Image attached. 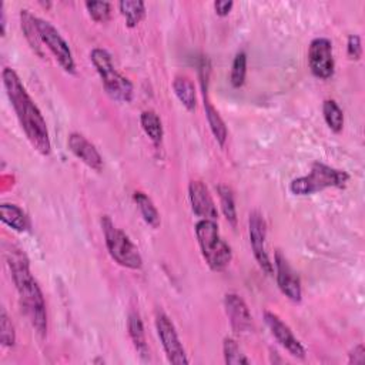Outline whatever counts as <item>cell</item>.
Here are the masks:
<instances>
[{
    "label": "cell",
    "mask_w": 365,
    "mask_h": 365,
    "mask_svg": "<svg viewBox=\"0 0 365 365\" xmlns=\"http://www.w3.org/2000/svg\"><path fill=\"white\" fill-rule=\"evenodd\" d=\"M1 78L6 94L13 106L16 117L27 140L40 154L48 155L51 151V143L47 124L41 111L31 100L20 77L13 68L4 67L1 71Z\"/></svg>",
    "instance_id": "obj_1"
},
{
    "label": "cell",
    "mask_w": 365,
    "mask_h": 365,
    "mask_svg": "<svg viewBox=\"0 0 365 365\" xmlns=\"http://www.w3.org/2000/svg\"><path fill=\"white\" fill-rule=\"evenodd\" d=\"M6 258L19 294L21 308L37 335L40 338H44L47 334L46 302L36 278L30 271L29 259L21 250L14 247L7 251Z\"/></svg>",
    "instance_id": "obj_2"
},
{
    "label": "cell",
    "mask_w": 365,
    "mask_h": 365,
    "mask_svg": "<svg viewBox=\"0 0 365 365\" xmlns=\"http://www.w3.org/2000/svg\"><path fill=\"white\" fill-rule=\"evenodd\" d=\"M197 241L207 265L212 271H222L231 262V247L221 238L218 225L212 220H198L195 222Z\"/></svg>",
    "instance_id": "obj_3"
},
{
    "label": "cell",
    "mask_w": 365,
    "mask_h": 365,
    "mask_svg": "<svg viewBox=\"0 0 365 365\" xmlns=\"http://www.w3.org/2000/svg\"><path fill=\"white\" fill-rule=\"evenodd\" d=\"M90 60L101 78L106 93L115 101L130 103L133 98V83L115 70L110 53L106 48L96 47L90 53Z\"/></svg>",
    "instance_id": "obj_4"
},
{
    "label": "cell",
    "mask_w": 365,
    "mask_h": 365,
    "mask_svg": "<svg viewBox=\"0 0 365 365\" xmlns=\"http://www.w3.org/2000/svg\"><path fill=\"white\" fill-rule=\"evenodd\" d=\"M349 181V174L344 170H336L324 163L315 161L311 165L309 174L294 178L289 182V191L295 195H309L329 187L344 188Z\"/></svg>",
    "instance_id": "obj_5"
},
{
    "label": "cell",
    "mask_w": 365,
    "mask_h": 365,
    "mask_svg": "<svg viewBox=\"0 0 365 365\" xmlns=\"http://www.w3.org/2000/svg\"><path fill=\"white\" fill-rule=\"evenodd\" d=\"M101 230L108 254L118 265L130 269H140L143 267V258L138 248L124 231L113 224L110 217L104 215L101 218Z\"/></svg>",
    "instance_id": "obj_6"
},
{
    "label": "cell",
    "mask_w": 365,
    "mask_h": 365,
    "mask_svg": "<svg viewBox=\"0 0 365 365\" xmlns=\"http://www.w3.org/2000/svg\"><path fill=\"white\" fill-rule=\"evenodd\" d=\"M37 29L41 38V43L46 44V47L51 51L60 67L68 73H76V63L71 54V50L68 47V43L63 38L60 31L47 20L37 17Z\"/></svg>",
    "instance_id": "obj_7"
},
{
    "label": "cell",
    "mask_w": 365,
    "mask_h": 365,
    "mask_svg": "<svg viewBox=\"0 0 365 365\" xmlns=\"http://www.w3.org/2000/svg\"><path fill=\"white\" fill-rule=\"evenodd\" d=\"M155 329L168 362L174 365L188 364V358L185 355L184 346L178 338V334L175 331L173 321L161 311L157 312L155 315Z\"/></svg>",
    "instance_id": "obj_8"
},
{
    "label": "cell",
    "mask_w": 365,
    "mask_h": 365,
    "mask_svg": "<svg viewBox=\"0 0 365 365\" xmlns=\"http://www.w3.org/2000/svg\"><path fill=\"white\" fill-rule=\"evenodd\" d=\"M248 235H250V244L252 254L261 267V269L271 275L274 272V265L269 259V255L267 252L265 247V238H267V224L262 215L258 211H252L248 218Z\"/></svg>",
    "instance_id": "obj_9"
},
{
    "label": "cell",
    "mask_w": 365,
    "mask_h": 365,
    "mask_svg": "<svg viewBox=\"0 0 365 365\" xmlns=\"http://www.w3.org/2000/svg\"><path fill=\"white\" fill-rule=\"evenodd\" d=\"M308 64L311 73L321 78L327 80L334 74V54H332V43L325 37H317L311 41L308 48Z\"/></svg>",
    "instance_id": "obj_10"
},
{
    "label": "cell",
    "mask_w": 365,
    "mask_h": 365,
    "mask_svg": "<svg viewBox=\"0 0 365 365\" xmlns=\"http://www.w3.org/2000/svg\"><path fill=\"white\" fill-rule=\"evenodd\" d=\"M208 77H210V61L207 58L201 60L200 64V83H201V93H202V104L205 110V117L210 125V130L217 140V143L222 147L227 140V127L224 120L221 118L217 108L211 104L208 97Z\"/></svg>",
    "instance_id": "obj_11"
},
{
    "label": "cell",
    "mask_w": 365,
    "mask_h": 365,
    "mask_svg": "<svg viewBox=\"0 0 365 365\" xmlns=\"http://www.w3.org/2000/svg\"><path fill=\"white\" fill-rule=\"evenodd\" d=\"M275 264V278L279 291L292 302H299L302 299V288L301 279L298 274L292 269L287 258L281 254V251L275 252L274 257Z\"/></svg>",
    "instance_id": "obj_12"
},
{
    "label": "cell",
    "mask_w": 365,
    "mask_h": 365,
    "mask_svg": "<svg viewBox=\"0 0 365 365\" xmlns=\"http://www.w3.org/2000/svg\"><path fill=\"white\" fill-rule=\"evenodd\" d=\"M264 319H265V324L269 328L271 334L279 342L281 346H284L295 358H299V359L305 358L307 351H305L304 345L299 342V339H297V336L292 334L291 328L277 314L265 311Z\"/></svg>",
    "instance_id": "obj_13"
},
{
    "label": "cell",
    "mask_w": 365,
    "mask_h": 365,
    "mask_svg": "<svg viewBox=\"0 0 365 365\" xmlns=\"http://www.w3.org/2000/svg\"><path fill=\"white\" fill-rule=\"evenodd\" d=\"M188 197L191 202L192 212L200 217V220H212L218 217L217 205L210 194L207 185L200 180H192L188 184Z\"/></svg>",
    "instance_id": "obj_14"
},
{
    "label": "cell",
    "mask_w": 365,
    "mask_h": 365,
    "mask_svg": "<svg viewBox=\"0 0 365 365\" xmlns=\"http://www.w3.org/2000/svg\"><path fill=\"white\" fill-rule=\"evenodd\" d=\"M225 314L230 319V325L234 332L242 334L251 331L252 317L245 301L235 292H228L224 297Z\"/></svg>",
    "instance_id": "obj_15"
},
{
    "label": "cell",
    "mask_w": 365,
    "mask_h": 365,
    "mask_svg": "<svg viewBox=\"0 0 365 365\" xmlns=\"http://www.w3.org/2000/svg\"><path fill=\"white\" fill-rule=\"evenodd\" d=\"M68 150L87 167L94 171H101L103 168V157L96 148L93 143H90L83 134L71 133L67 140Z\"/></svg>",
    "instance_id": "obj_16"
},
{
    "label": "cell",
    "mask_w": 365,
    "mask_h": 365,
    "mask_svg": "<svg viewBox=\"0 0 365 365\" xmlns=\"http://www.w3.org/2000/svg\"><path fill=\"white\" fill-rule=\"evenodd\" d=\"M0 220L17 232H26L31 227L27 214L16 204L3 202L0 205Z\"/></svg>",
    "instance_id": "obj_17"
},
{
    "label": "cell",
    "mask_w": 365,
    "mask_h": 365,
    "mask_svg": "<svg viewBox=\"0 0 365 365\" xmlns=\"http://www.w3.org/2000/svg\"><path fill=\"white\" fill-rule=\"evenodd\" d=\"M127 329H128V335L130 339L137 351V354L143 358L147 359L148 358V346H147V339H145V331H144V325L141 321V317L138 315V312L131 311L128 314L127 318Z\"/></svg>",
    "instance_id": "obj_18"
},
{
    "label": "cell",
    "mask_w": 365,
    "mask_h": 365,
    "mask_svg": "<svg viewBox=\"0 0 365 365\" xmlns=\"http://www.w3.org/2000/svg\"><path fill=\"white\" fill-rule=\"evenodd\" d=\"M173 90L175 93L177 98L180 100V103L188 111L195 110V106H197L195 87H194V83L191 81V78L188 76H184V74L175 76V78L173 81Z\"/></svg>",
    "instance_id": "obj_19"
},
{
    "label": "cell",
    "mask_w": 365,
    "mask_h": 365,
    "mask_svg": "<svg viewBox=\"0 0 365 365\" xmlns=\"http://www.w3.org/2000/svg\"><path fill=\"white\" fill-rule=\"evenodd\" d=\"M20 23H21L23 34H24L27 43L30 44L31 50L34 53H37L40 57H43L41 38H40L38 29H37V17L33 16L29 10L23 9V10H20Z\"/></svg>",
    "instance_id": "obj_20"
},
{
    "label": "cell",
    "mask_w": 365,
    "mask_h": 365,
    "mask_svg": "<svg viewBox=\"0 0 365 365\" xmlns=\"http://www.w3.org/2000/svg\"><path fill=\"white\" fill-rule=\"evenodd\" d=\"M140 123L145 135L153 141V144L160 145L164 131H163V124L158 114L153 110H145L140 115Z\"/></svg>",
    "instance_id": "obj_21"
},
{
    "label": "cell",
    "mask_w": 365,
    "mask_h": 365,
    "mask_svg": "<svg viewBox=\"0 0 365 365\" xmlns=\"http://www.w3.org/2000/svg\"><path fill=\"white\" fill-rule=\"evenodd\" d=\"M133 198L141 212V217L143 220L151 227V228H158L160 224H161V220H160V214L154 205V202L151 201V198L144 194L143 191H135L133 194Z\"/></svg>",
    "instance_id": "obj_22"
},
{
    "label": "cell",
    "mask_w": 365,
    "mask_h": 365,
    "mask_svg": "<svg viewBox=\"0 0 365 365\" xmlns=\"http://www.w3.org/2000/svg\"><path fill=\"white\" fill-rule=\"evenodd\" d=\"M118 9L130 29L135 27L145 16V4L141 0H123L118 3Z\"/></svg>",
    "instance_id": "obj_23"
},
{
    "label": "cell",
    "mask_w": 365,
    "mask_h": 365,
    "mask_svg": "<svg viewBox=\"0 0 365 365\" xmlns=\"http://www.w3.org/2000/svg\"><path fill=\"white\" fill-rule=\"evenodd\" d=\"M322 114L327 125L334 133H341L344 127V113L335 100H325L322 104Z\"/></svg>",
    "instance_id": "obj_24"
},
{
    "label": "cell",
    "mask_w": 365,
    "mask_h": 365,
    "mask_svg": "<svg viewBox=\"0 0 365 365\" xmlns=\"http://www.w3.org/2000/svg\"><path fill=\"white\" fill-rule=\"evenodd\" d=\"M217 192H218V198H220V204H221L224 217L232 227H237L238 218H237V208H235V200H234L232 190L228 185L220 184L217 187Z\"/></svg>",
    "instance_id": "obj_25"
},
{
    "label": "cell",
    "mask_w": 365,
    "mask_h": 365,
    "mask_svg": "<svg viewBox=\"0 0 365 365\" xmlns=\"http://www.w3.org/2000/svg\"><path fill=\"white\" fill-rule=\"evenodd\" d=\"M222 352H224V361L228 365H248L250 359L241 354L238 344L235 342V339L227 336L224 338L222 342Z\"/></svg>",
    "instance_id": "obj_26"
},
{
    "label": "cell",
    "mask_w": 365,
    "mask_h": 365,
    "mask_svg": "<svg viewBox=\"0 0 365 365\" xmlns=\"http://www.w3.org/2000/svg\"><path fill=\"white\" fill-rule=\"evenodd\" d=\"M247 76V54L244 51H240L235 54L232 66H231V74H230V83L232 87L240 88Z\"/></svg>",
    "instance_id": "obj_27"
},
{
    "label": "cell",
    "mask_w": 365,
    "mask_h": 365,
    "mask_svg": "<svg viewBox=\"0 0 365 365\" xmlns=\"http://www.w3.org/2000/svg\"><path fill=\"white\" fill-rule=\"evenodd\" d=\"M86 9L97 23H106L111 14V4L108 1H86Z\"/></svg>",
    "instance_id": "obj_28"
},
{
    "label": "cell",
    "mask_w": 365,
    "mask_h": 365,
    "mask_svg": "<svg viewBox=\"0 0 365 365\" xmlns=\"http://www.w3.org/2000/svg\"><path fill=\"white\" fill-rule=\"evenodd\" d=\"M0 342L3 346H7V348L13 346L16 342L14 327L4 309L0 311Z\"/></svg>",
    "instance_id": "obj_29"
},
{
    "label": "cell",
    "mask_w": 365,
    "mask_h": 365,
    "mask_svg": "<svg viewBox=\"0 0 365 365\" xmlns=\"http://www.w3.org/2000/svg\"><path fill=\"white\" fill-rule=\"evenodd\" d=\"M346 54L351 60L356 61L362 56V46H361V37L358 34H351L346 41Z\"/></svg>",
    "instance_id": "obj_30"
},
{
    "label": "cell",
    "mask_w": 365,
    "mask_h": 365,
    "mask_svg": "<svg viewBox=\"0 0 365 365\" xmlns=\"http://www.w3.org/2000/svg\"><path fill=\"white\" fill-rule=\"evenodd\" d=\"M364 362H365V346L362 344H358L348 354V364L359 365V364H364Z\"/></svg>",
    "instance_id": "obj_31"
},
{
    "label": "cell",
    "mask_w": 365,
    "mask_h": 365,
    "mask_svg": "<svg viewBox=\"0 0 365 365\" xmlns=\"http://www.w3.org/2000/svg\"><path fill=\"white\" fill-rule=\"evenodd\" d=\"M234 6V1L231 0H218V1H214V10L215 13L220 16V17H225L230 14L231 9Z\"/></svg>",
    "instance_id": "obj_32"
},
{
    "label": "cell",
    "mask_w": 365,
    "mask_h": 365,
    "mask_svg": "<svg viewBox=\"0 0 365 365\" xmlns=\"http://www.w3.org/2000/svg\"><path fill=\"white\" fill-rule=\"evenodd\" d=\"M6 33V16H4V9L1 6V36Z\"/></svg>",
    "instance_id": "obj_33"
}]
</instances>
